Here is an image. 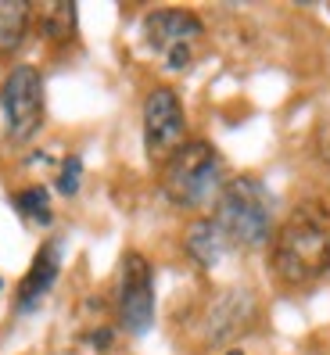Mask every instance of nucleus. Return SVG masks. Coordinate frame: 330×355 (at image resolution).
<instances>
[{"mask_svg":"<svg viewBox=\"0 0 330 355\" xmlns=\"http://www.w3.org/2000/svg\"><path fill=\"white\" fill-rule=\"evenodd\" d=\"M144 44H148L169 72L191 69L198 40L205 36V22L187 8H155L144 15Z\"/></svg>","mask_w":330,"mask_h":355,"instance_id":"obj_4","label":"nucleus"},{"mask_svg":"<svg viewBox=\"0 0 330 355\" xmlns=\"http://www.w3.org/2000/svg\"><path fill=\"white\" fill-rule=\"evenodd\" d=\"M33 26V4L26 0H0V54L18 51Z\"/></svg>","mask_w":330,"mask_h":355,"instance_id":"obj_12","label":"nucleus"},{"mask_svg":"<svg viewBox=\"0 0 330 355\" xmlns=\"http://www.w3.org/2000/svg\"><path fill=\"white\" fill-rule=\"evenodd\" d=\"M183 144H187L183 101L169 87H155L144 97V151H148V162L165 165Z\"/></svg>","mask_w":330,"mask_h":355,"instance_id":"obj_6","label":"nucleus"},{"mask_svg":"<svg viewBox=\"0 0 330 355\" xmlns=\"http://www.w3.org/2000/svg\"><path fill=\"white\" fill-rule=\"evenodd\" d=\"M119 327L133 338L155 327V269L140 252H126L119 262Z\"/></svg>","mask_w":330,"mask_h":355,"instance_id":"obj_7","label":"nucleus"},{"mask_svg":"<svg viewBox=\"0 0 330 355\" xmlns=\"http://www.w3.org/2000/svg\"><path fill=\"white\" fill-rule=\"evenodd\" d=\"M273 273L287 287H309L330 269V205L309 198L295 205L273 234Z\"/></svg>","mask_w":330,"mask_h":355,"instance_id":"obj_1","label":"nucleus"},{"mask_svg":"<svg viewBox=\"0 0 330 355\" xmlns=\"http://www.w3.org/2000/svg\"><path fill=\"white\" fill-rule=\"evenodd\" d=\"M183 248H187V255L201 269H216L226 259V252H230V241L223 237L216 219H198V223H191L187 237H183Z\"/></svg>","mask_w":330,"mask_h":355,"instance_id":"obj_10","label":"nucleus"},{"mask_svg":"<svg viewBox=\"0 0 330 355\" xmlns=\"http://www.w3.org/2000/svg\"><path fill=\"white\" fill-rule=\"evenodd\" d=\"M0 108H4V126L11 140H33L40 133L47 115V94L36 65H15L8 72L0 87Z\"/></svg>","mask_w":330,"mask_h":355,"instance_id":"obj_5","label":"nucleus"},{"mask_svg":"<svg viewBox=\"0 0 330 355\" xmlns=\"http://www.w3.org/2000/svg\"><path fill=\"white\" fill-rule=\"evenodd\" d=\"M33 18L44 40L51 44H72L76 40V29H79V15H76V4H44V8H33Z\"/></svg>","mask_w":330,"mask_h":355,"instance_id":"obj_11","label":"nucleus"},{"mask_svg":"<svg viewBox=\"0 0 330 355\" xmlns=\"http://www.w3.org/2000/svg\"><path fill=\"white\" fill-rule=\"evenodd\" d=\"M226 355H244V352H241V348H230V352H226Z\"/></svg>","mask_w":330,"mask_h":355,"instance_id":"obj_15","label":"nucleus"},{"mask_svg":"<svg viewBox=\"0 0 330 355\" xmlns=\"http://www.w3.org/2000/svg\"><path fill=\"white\" fill-rule=\"evenodd\" d=\"M216 226L230 248H259L273 234V194L255 176H234L216 198Z\"/></svg>","mask_w":330,"mask_h":355,"instance_id":"obj_2","label":"nucleus"},{"mask_svg":"<svg viewBox=\"0 0 330 355\" xmlns=\"http://www.w3.org/2000/svg\"><path fill=\"white\" fill-rule=\"evenodd\" d=\"M79 176H82V158L79 155H69L65 162H61V169H58V194L72 198L79 191Z\"/></svg>","mask_w":330,"mask_h":355,"instance_id":"obj_14","label":"nucleus"},{"mask_svg":"<svg viewBox=\"0 0 330 355\" xmlns=\"http://www.w3.org/2000/svg\"><path fill=\"white\" fill-rule=\"evenodd\" d=\"M255 312H259V305L252 298V291L230 287V291H223V295L212 302L205 334H209V341H216V345H230L255 323Z\"/></svg>","mask_w":330,"mask_h":355,"instance_id":"obj_8","label":"nucleus"},{"mask_svg":"<svg viewBox=\"0 0 330 355\" xmlns=\"http://www.w3.org/2000/svg\"><path fill=\"white\" fill-rule=\"evenodd\" d=\"M58 273H61V241L51 237V241L40 244L29 273L22 277V287H18V298H15V312H18V316L40 309V302H44L51 295V287L58 284Z\"/></svg>","mask_w":330,"mask_h":355,"instance_id":"obj_9","label":"nucleus"},{"mask_svg":"<svg viewBox=\"0 0 330 355\" xmlns=\"http://www.w3.org/2000/svg\"><path fill=\"white\" fill-rule=\"evenodd\" d=\"M223 187H226L223 155L209 140H187L169 162H165L162 191L176 208L194 212V208L216 205Z\"/></svg>","mask_w":330,"mask_h":355,"instance_id":"obj_3","label":"nucleus"},{"mask_svg":"<svg viewBox=\"0 0 330 355\" xmlns=\"http://www.w3.org/2000/svg\"><path fill=\"white\" fill-rule=\"evenodd\" d=\"M0 287H4V280H0Z\"/></svg>","mask_w":330,"mask_h":355,"instance_id":"obj_16","label":"nucleus"},{"mask_svg":"<svg viewBox=\"0 0 330 355\" xmlns=\"http://www.w3.org/2000/svg\"><path fill=\"white\" fill-rule=\"evenodd\" d=\"M51 194L44 191V187H26V191H18L15 194V208H18V216L36 223V226H51Z\"/></svg>","mask_w":330,"mask_h":355,"instance_id":"obj_13","label":"nucleus"}]
</instances>
